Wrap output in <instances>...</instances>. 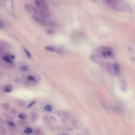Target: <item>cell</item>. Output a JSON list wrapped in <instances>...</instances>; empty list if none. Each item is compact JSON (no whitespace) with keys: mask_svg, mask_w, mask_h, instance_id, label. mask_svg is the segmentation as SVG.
<instances>
[{"mask_svg":"<svg viewBox=\"0 0 135 135\" xmlns=\"http://www.w3.org/2000/svg\"><path fill=\"white\" fill-rule=\"evenodd\" d=\"M106 68L107 71L110 74H111L113 76L119 77L121 74L120 67L118 63H109L106 65Z\"/></svg>","mask_w":135,"mask_h":135,"instance_id":"6da1fadb","label":"cell"},{"mask_svg":"<svg viewBox=\"0 0 135 135\" xmlns=\"http://www.w3.org/2000/svg\"><path fill=\"white\" fill-rule=\"evenodd\" d=\"M100 56L105 59L112 58L114 56V52L109 46H102L99 49Z\"/></svg>","mask_w":135,"mask_h":135,"instance_id":"7a4b0ae2","label":"cell"},{"mask_svg":"<svg viewBox=\"0 0 135 135\" xmlns=\"http://www.w3.org/2000/svg\"><path fill=\"white\" fill-rule=\"evenodd\" d=\"M40 16L43 19L49 18L51 16V14L48 11V9H43V8H40L39 11Z\"/></svg>","mask_w":135,"mask_h":135,"instance_id":"3957f363","label":"cell"},{"mask_svg":"<svg viewBox=\"0 0 135 135\" xmlns=\"http://www.w3.org/2000/svg\"><path fill=\"white\" fill-rule=\"evenodd\" d=\"M41 24H43V25L51 26V27H54V26H56V23H55L54 21L53 20H52V19H49L48 18L47 19L42 18Z\"/></svg>","mask_w":135,"mask_h":135,"instance_id":"277c9868","label":"cell"},{"mask_svg":"<svg viewBox=\"0 0 135 135\" xmlns=\"http://www.w3.org/2000/svg\"><path fill=\"white\" fill-rule=\"evenodd\" d=\"M25 8L29 13H33L34 14H37L38 13V10L36 7H35L32 4H26L25 5Z\"/></svg>","mask_w":135,"mask_h":135,"instance_id":"5b68a950","label":"cell"},{"mask_svg":"<svg viewBox=\"0 0 135 135\" xmlns=\"http://www.w3.org/2000/svg\"><path fill=\"white\" fill-rule=\"evenodd\" d=\"M0 65L4 68L8 69H11L15 67V65L12 63H8L4 60H0Z\"/></svg>","mask_w":135,"mask_h":135,"instance_id":"8992f818","label":"cell"},{"mask_svg":"<svg viewBox=\"0 0 135 135\" xmlns=\"http://www.w3.org/2000/svg\"><path fill=\"white\" fill-rule=\"evenodd\" d=\"M35 2L40 8L48 9V5L45 0H35Z\"/></svg>","mask_w":135,"mask_h":135,"instance_id":"52a82bcc","label":"cell"},{"mask_svg":"<svg viewBox=\"0 0 135 135\" xmlns=\"http://www.w3.org/2000/svg\"><path fill=\"white\" fill-rule=\"evenodd\" d=\"M105 2V3L112 8L113 9L116 10L117 8V4L116 0H103Z\"/></svg>","mask_w":135,"mask_h":135,"instance_id":"ba28073f","label":"cell"},{"mask_svg":"<svg viewBox=\"0 0 135 135\" xmlns=\"http://www.w3.org/2000/svg\"><path fill=\"white\" fill-rule=\"evenodd\" d=\"M13 88L11 85H8V86H5V87H4V91L5 92L9 93V92L12 91L13 90Z\"/></svg>","mask_w":135,"mask_h":135,"instance_id":"9c48e42d","label":"cell"},{"mask_svg":"<svg viewBox=\"0 0 135 135\" xmlns=\"http://www.w3.org/2000/svg\"><path fill=\"white\" fill-rule=\"evenodd\" d=\"M37 119V115L35 112H33L31 115V119L32 122H35Z\"/></svg>","mask_w":135,"mask_h":135,"instance_id":"30bf717a","label":"cell"},{"mask_svg":"<svg viewBox=\"0 0 135 135\" xmlns=\"http://www.w3.org/2000/svg\"><path fill=\"white\" fill-rule=\"evenodd\" d=\"M2 108L3 110L7 111L10 108V105L8 103H4L2 105Z\"/></svg>","mask_w":135,"mask_h":135,"instance_id":"8fae6325","label":"cell"},{"mask_svg":"<svg viewBox=\"0 0 135 135\" xmlns=\"http://www.w3.org/2000/svg\"><path fill=\"white\" fill-rule=\"evenodd\" d=\"M3 60L6 61V62H8V63H12L13 61L12 60V59L11 58V57L9 56H4L3 57Z\"/></svg>","mask_w":135,"mask_h":135,"instance_id":"7c38bea8","label":"cell"},{"mask_svg":"<svg viewBox=\"0 0 135 135\" xmlns=\"http://www.w3.org/2000/svg\"><path fill=\"white\" fill-rule=\"evenodd\" d=\"M45 49L47 50L48 51H49L51 52H55L56 51V49L54 48L53 47H52V46H46L45 47Z\"/></svg>","mask_w":135,"mask_h":135,"instance_id":"4fadbf2b","label":"cell"},{"mask_svg":"<svg viewBox=\"0 0 135 135\" xmlns=\"http://www.w3.org/2000/svg\"><path fill=\"white\" fill-rule=\"evenodd\" d=\"M28 80L30 81L31 82L34 83L35 80H36V79H35L34 77H33L32 76H29L28 77Z\"/></svg>","mask_w":135,"mask_h":135,"instance_id":"5bb4252c","label":"cell"},{"mask_svg":"<svg viewBox=\"0 0 135 135\" xmlns=\"http://www.w3.org/2000/svg\"><path fill=\"white\" fill-rule=\"evenodd\" d=\"M45 109L46 110V111H49V112L52 111V107L50 105H45Z\"/></svg>","mask_w":135,"mask_h":135,"instance_id":"9a60e30c","label":"cell"},{"mask_svg":"<svg viewBox=\"0 0 135 135\" xmlns=\"http://www.w3.org/2000/svg\"><path fill=\"white\" fill-rule=\"evenodd\" d=\"M23 50H24V52L25 53V54H26V56H28V57H31V53H30V52L29 51H28L27 49H25V48H23Z\"/></svg>","mask_w":135,"mask_h":135,"instance_id":"2e32d148","label":"cell"},{"mask_svg":"<svg viewBox=\"0 0 135 135\" xmlns=\"http://www.w3.org/2000/svg\"><path fill=\"white\" fill-rule=\"evenodd\" d=\"M19 117L21 119H23L24 120V119L26 118V115L24 114H23V113H20V114L19 115Z\"/></svg>","mask_w":135,"mask_h":135,"instance_id":"e0dca14e","label":"cell"},{"mask_svg":"<svg viewBox=\"0 0 135 135\" xmlns=\"http://www.w3.org/2000/svg\"><path fill=\"white\" fill-rule=\"evenodd\" d=\"M24 132H25V133H27V134L31 133V132H32V129L30 128H26L25 130H24Z\"/></svg>","mask_w":135,"mask_h":135,"instance_id":"ac0fdd59","label":"cell"},{"mask_svg":"<svg viewBox=\"0 0 135 135\" xmlns=\"http://www.w3.org/2000/svg\"><path fill=\"white\" fill-rule=\"evenodd\" d=\"M21 69L22 71H27L29 69V68L27 66L23 65L21 68Z\"/></svg>","mask_w":135,"mask_h":135,"instance_id":"d6986e66","label":"cell"},{"mask_svg":"<svg viewBox=\"0 0 135 135\" xmlns=\"http://www.w3.org/2000/svg\"><path fill=\"white\" fill-rule=\"evenodd\" d=\"M46 33H47L48 34H52L54 33V31L52 29H48L47 31H46Z\"/></svg>","mask_w":135,"mask_h":135,"instance_id":"ffe728a7","label":"cell"},{"mask_svg":"<svg viewBox=\"0 0 135 135\" xmlns=\"http://www.w3.org/2000/svg\"><path fill=\"white\" fill-rule=\"evenodd\" d=\"M34 134L36 135H39L41 134V130L39 129H36L34 130Z\"/></svg>","mask_w":135,"mask_h":135,"instance_id":"44dd1931","label":"cell"},{"mask_svg":"<svg viewBox=\"0 0 135 135\" xmlns=\"http://www.w3.org/2000/svg\"><path fill=\"white\" fill-rule=\"evenodd\" d=\"M4 27V24L3 22H2L1 20H0V29H3Z\"/></svg>","mask_w":135,"mask_h":135,"instance_id":"7402d4cb","label":"cell"},{"mask_svg":"<svg viewBox=\"0 0 135 135\" xmlns=\"http://www.w3.org/2000/svg\"><path fill=\"white\" fill-rule=\"evenodd\" d=\"M8 124L10 126H15V124L12 123V122H11V121H8Z\"/></svg>","mask_w":135,"mask_h":135,"instance_id":"603a6c76","label":"cell"},{"mask_svg":"<svg viewBox=\"0 0 135 135\" xmlns=\"http://www.w3.org/2000/svg\"><path fill=\"white\" fill-rule=\"evenodd\" d=\"M35 101H32L31 103L30 104H29V106H28V107L29 108V107H32V105H34V104L35 103Z\"/></svg>","mask_w":135,"mask_h":135,"instance_id":"cb8c5ba5","label":"cell"},{"mask_svg":"<svg viewBox=\"0 0 135 135\" xmlns=\"http://www.w3.org/2000/svg\"><path fill=\"white\" fill-rule=\"evenodd\" d=\"M1 0H0V3H1Z\"/></svg>","mask_w":135,"mask_h":135,"instance_id":"d4e9b609","label":"cell"},{"mask_svg":"<svg viewBox=\"0 0 135 135\" xmlns=\"http://www.w3.org/2000/svg\"><path fill=\"white\" fill-rule=\"evenodd\" d=\"M91 1H94V0H91Z\"/></svg>","mask_w":135,"mask_h":135,"instance_id":"484cf974","label":"cell"},{"mask_svg":"<svg viewBox=\"0 0 135 135\" xmlns=\"http://www.w3.org/2000/svg\"><path fill=\"white\" fill-rule=\"evenodd\" d=\"M6 1H10V0H6Z\"/></svg>","mask_w":135,"mask_h":135,"instance_id":"4316f807","label":"cell"},{"mask_svg":"<svg viewBox=\"0 0 135 135\" xmlns=\"http://www.w3.org/2000/svg\"><path fill=\"white\" fill-rule=\"evenodd\" d=\"M0 75H1V74H0Z\"/></svg>","mask_w":135,"mask_h":135,"instance_id":"83f0119b","label":"cell"}]
</instances>
